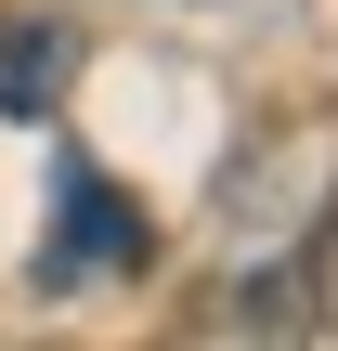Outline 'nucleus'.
<instances>
[{
    "label": "nucleus",
    "mask_w": 338,
    "mask_h": 351,
    "mask_svg": "<svg viewBox=\"0 0 338 351\" xmlns=\"http://www.w3.org/2000/svg\"><path fill=\"white\" fill-rule=\"evenodd\" d=\"M143 261H156L143 208H130L104 169H65V234L39 247V287H78V274H143Z\"/></svg>",
    "instance_id": "1"
},
{
    "label": "nucleus",
    "mask_w": 338,
    "mask_h": 351,
    "mask_svg": "<svg viewBox=\"0 0 338 351\" xmlns=\"http://www.w3.org/2000/svg\"><path fill=\"white\" fill-rule=\"evenodd\" d=\"M65 65H78V39L52 13H0V117H52L65 104Z\"/></svg>",
    "instance_id": "2"
}]
</instances>
